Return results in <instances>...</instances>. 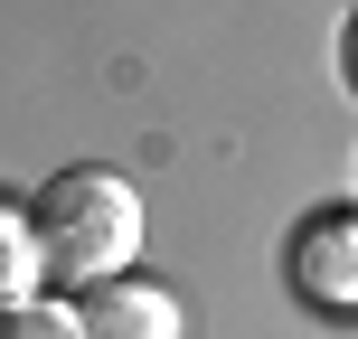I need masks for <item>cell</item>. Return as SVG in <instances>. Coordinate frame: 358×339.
<instances>
[{"label": "cell", "instance_id": "obj_1", "mask_svg": "<svg viewBox=\"0 0 358 339\" xmlns=\"http://www.w3.org/2000/svg\"><path fill=\"white\" fill-rule=\"evenodd\" d=\"M29 245H38V273H57V283H76V292L113 283V273L142 254V189H132L123 170H104V161L57 170L48 189L29 198Z\"/></svg>", "mask_w": 358, "mask_h": 339}, {"label": "cell", "instance_id": "obj_2", "mask_svg": "<svg viewBox=\"0 0 358 339\" xmlns=\"http://www.w3.org/2000/svg\"><path fill=\"white\" fill-rule=\"evenodd\" d=\"M283 283L311 311H358V217H340V208L302 217L283 245Z\"/></svg>", "mask_w": 358, "mask_h": 339}, {"label": "cell", "instance_id": "obj_3", "mask_svg": "<svg viewBox=\"0 0 358 339\" xmlns=\"http://www.w3.org/2000/svg\"><path fill=\"white\" fill-rule=\"evenodd\" d=\"M76 339H189V311H179V292L113 273L76 302Z\"/></svg>", "mask_w": 358, "mask_h": 339}, {"label": "cell", "instance_id": "obj_4", "mask_svg": "<svg viewBox=\"0 0 358 339\" xmlns=\"http://www.w3.org/2000/svg\"><path fill=\"white\" fill-rule=\"evenodd\" d=\"M29 283H38V245H29V208H10V198H0V311H10V302H29Z\"/></svg>", "mask_w": 358, "mask_h": 339}, {"label": "cell", "instance_id": "obj_5", "mask_svg": "<svg viewBox=\"0 0 358 339\" xmlns=\"http://www.w3.org/2000/svg\"><path fill=\"white\" fill-rule=\"evenodd\" d=\"M0 339H76V311H57V302H10V311H0Z\"/></svg>", "mask_w": 358, "mask_h": 339}, {"label": "cell", "instance_id": "obj_6", "mask_svg": "<svg viewBox=\"0 0 358 339\" xmlns=\"http://www.w3.org/2000/svg\"><path fill=\"white\" fill-rule=\"evenodd\" d=\"M340 75L358 85V10H349V29H340Z\"/></svg>", "mask_w": 358, "mask_h": 339}]
</instances>
